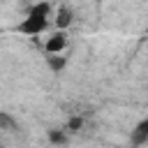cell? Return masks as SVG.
<instances>
[{"mask_svg":"<svg viewBox=\"0 0 148 148\" xmlns=\"http://www.w3.org/2000/svg\"><path fill=\"white\" fill-rule=\"evenodd\" d=\"M69 23H72V12H69L67 7H60V9L56 12V28H58V30H65Z\"/></svg>","mask_w":148,"mask_h":148,"instance_id":"3957f363","label":"cell"},{"mask_svg":"<svg viewBox=\"0 0 148 148\" xmlns=\"http://www.w3.org/2000/svg\"><path fill=\"white\" fill-rule=\"evenodd\" d=\"M49 18H51V5H49V2H39V5H35V7L28 12V16L18 23V32H23V35H39V32L46 30Z\"/></svg>","mask_w":148,"mask_h":148,"instance_id":"6da1fadb","label":"cell"},{"mask_svg":"<svg viewBox=\"0 0 148 148\" xmlns=\"http://www.w3.org/2000/svg\"><path fill=\"white\" fill-rule=\"evenodd\" d=\"M148 139V120H143L139 127H136V132H134V141L136 143H143Z\"/></svg>","mask_w":148,"mask_h":148,"instance_id":"277c9868","label":"cell"},{"mask_svg":"<svg viewBox=\"0 0 148 148\" xmlns=\"http://www.w3.org/2000/svg\"><path fill=\"white\" fill-rule=\"evenodd\" d=\"M65 46H67V37H65V32H62V30H58L56 35H51V37L46 39L44 51H46L49 56H58V53H62V51H65Z\"/></svg>","mask_w":148,"mask_h":148,"instance_id":"7a4b0ae2","label":"cell"}]
</instances>
